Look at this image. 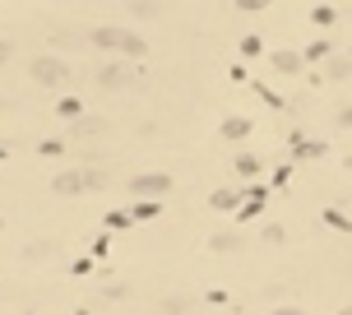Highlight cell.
I'll list each match as a JSON object with an SVG mask.
<instances>
[{
  "label": "cell",
  "instance_id": "cell-1",
  "mask_svg": "<svg viewBox=\"0 0 352 315\" xmlns=\"http://www.w3.org/2000/svg\"><path fill=\"white\" fill-rule=\"evenodd\" d=\"M88 37H93V47H102V52H121V56H144L148 52V42H144L140 33L116 28V23H98Z\"/></svg>",
  "mask_w": 352,
  "mask_h": 315
},
{
  "label": "cell",
  "instance_id": "cell-2",
  "mask_svg": "<svg viewBox=\"0 0 352 315\" xmlns=\"http://www.w3.org/2000/svg\"><path fill=\"white\" fill-rule=\"evenodd\" d=\"M102 186H107V176L93 172V167H79V172L52 176V191H56V195H88V191H102Z\"/></svg>",
  "mask_w": 352,
  "mask_h": 315
},
{
  "label": "cell",
  "instance_id": "cell-3",
  "mask_svg": "<svg viewBox=\"0 0 352 315\" xmlns=\"http://www.w3.org/2000/svg\"><path fill=\"white\" fill-rule=\"evenodd\" d=\"M28 74H33L37 84H65V79H70V65L56 61V56H37L33 65H28Z\"/></svg>",
  "mask_w": 352,
  "mask_h": 315
},
{
  "label": "cell",
  "instance_id": "cell-4",
  "mask_svg": "<svg viewBox=\"0 0 352 315\" xmlns=\"http://www.w3.org/2000/svg\"><path fill=\"white\" fill-rule=\"evenodd\" d=\"M167 186H172V176H162V172H144L130 181V195L135 199H158V195H167Z\"/></svg>",
  "mask_w": 352,
  "mask_h": 315
},
{
  "label": "cell",
  "instance_id": "cell-5",
  "mask_svg": "<svg viewBox=\"0 0 352 315\" xmlns=\"http://www.w3.org/2000/svg\"><path fill=\"white\" fill-rule=\"evenodd\" d=\"M130 79H135L130 65H102V70H98V84H102V88H125Z\"/></svg>",
  "mask_w": 352,
  "mask_h": 315
},
{
  "label": "cell",
  "instance_id": "cell-6",
  "mask_svg": "<svg viewBox=\"0 0 352 315\" xmlns=\"http://www.w3.org/2000/svg\"><path fill=\"white\" fill-rule=\"evenodd\" d=\"M23 255H28V260H47V255H52V241H33Z\"/></svg>",
  "mask_w": 352,
  "mask_h": 315
},
{
  "label": "cell",
  "instance_id": "cell-7",
  "mask_svg": "<svg viewBox=\"0 0 352 315\" xmlns=\"http://www.w3.org/2000/svg\"><path fill=\"white\" fill-rule=\"evenodd\" d=\"M158 10H162L158 0H135V14H140V19H148V14H158Z\"/></svg>",
  "mask_w": 352,
  "mask_h": 315
},
{
  "label": "cell",
  "instance_id": "cell-8",
  "mask_svg": "<svg viewBox=\"0 0 352 315\" xmlns=\"http://www.w3.org/2000/svg\"><path fill=\"white\" fill-rule=\"evenodd\" d=\"M186 306H190V301H186V297H167V301H162V311H167V315H181V311H186Z\"/></svg>",
  "mask_w": 352,
  "mask_h": 315
},
{
  "label": "cell",
  "instance_id": "cell-9",
  "mask_svg": "<svg viewBox=\"0 0 352 315\" xmlns=\"http://www.w3.org/2000/svg\"><path fill=\"white\" fill-rule=\"evenodd\" d=\"M153 213H158V199H153V204L144 199V204H135V213H130V218H153Z\"/></svg>",
  "mask_w": 352,
  "mask_h": 315
},
{
  "label": "cell",
  "instance_id": "cell-10",
  "mask_svg": "<svg viewBox=\"0 0 352 315\" xmlns=\"http://www.w3.org/2000/svg\"><path fill=\"white\" fill-rule=\"evenodd\" d=\"M10 56H14V47H10V42H5V37H0V65H5V61H10Z\"/></svg>",
  "mask_w": 352,
  "mask_h": 315
},
{
  "label": "cell",
  "instance_id": "cell-11",
  "mask_svg": "<svg viewBox=\"0 0 352 315\" xmlns=\"http://www.w3.org/2000/svg\"><path fill=\"white\" fill-rule=\"evenodd\" d=\"M264 0H241V10H260Z\"/></svg>",
  "mask_w": 352,
  "mask_h": 315
},
{
  "label": "cell",
  "instance_id": "cell-12",
  "mask_svg": "<svg viewBox=\"0 0 352 315\" xmlns=\"http://www.w3.org/2000/svg\"><path fill=\"white\" fill-rule=\"evenodd\" d=\"M274 315H306V311H292V306H287V311H274Z\"/></svg>",
  "mask_w": 352,
  "mask_h": 315
},
{
  "label": "cell",
  "instance_id": "cell-13",
  "mask_svg": "<svg viewBox=\"0 0 352 315\" xmlns=\"http://www.w3.org/2000/svg\"><path fill=\"white\" fill-rule=\"evenodd\" d=\"M0 228H5V218H0Z\"/></svg>",
  "mask_w": 352,
  "mask_h": 315
},
{
  "label": "cell",
  "instance_id": "cell-14",
  "mask_svg": "<svg viewBox=\"0 0 352 315\" xmlns=\"http://www.w3.org/2000/svg\"><path fill=\"white\" fill-rule=\"evenodd\" d=\"M79 315H84V311H79Z\"/></svg>",
  "mask_w": 352,
  "mask_h": 315
}]
</instances>
